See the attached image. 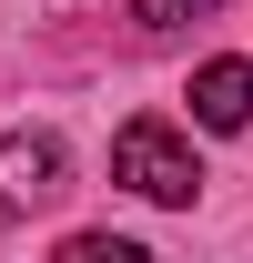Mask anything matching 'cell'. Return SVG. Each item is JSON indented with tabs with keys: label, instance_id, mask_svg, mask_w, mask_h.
<instances>
[{
	"label": "cell",
	"instance_id": "obj_3",
	"mask_svg": "<svg viewBox=\"0 0 253 263\" xmlns=\"http://www.w3.org/2000/svg\"><path fill=\"white\" fill-rule=\"evenodd\" d=\"M192 122L203 132H243L253 122V61H203L192 71Z\"/></svg>",
	"mask_w": 253,
	"mask_h": 263
},
{
	"label": "cell",
	"instance_id": "obj_2",
	"mask_svg": "<svg viewBox=\"0 0 253 263\" xmlns=\"http://www.w3.org/2000/svg\"><path fill=\"white\" fill-rule=\"evenodd\" d=\"M61 193H71L61 142H51V132H10V142H0V233L31 223V213H51Z\"/></svg>",
	"mask_w": 253,
	"mask_h": 263
},
{
	"label": "cell",
	"instance_id": "obj_4",
	"mask_svg": "<svg viewBox=\"0 0 253 263\" xmlns=\"http://www.w3.org/2000/svg\"><path fill=\"white\" fill-rule=\"evenodd\" d=\"M61 263H152V253H142L132 233H71V243H61Z\"/></svg>",
	"mask_w": 253,
	"mask_h": 263
},
{
	"label": "cell",
	"instance_id": "obj_5",
	"mask_svg": "<svg viewBox=\"0 0 253 263\" xmlns=\"http://www.w3.org/2000/svg\"><path fill=\"white\" fill-rule=\"evenodd\" d=\"M203 10H223V0H142V31H172V21H203Z\"/></svg>",
	"mask_w": 253,
	"mask_h": 263
},
{
	"label": "cell",
	"instance_id": "obj_1",
	"mask_svg": "<svg viewBox=\"0 0 253 263\" xmlns=\"http://www.w3.org/2000/svg\"><path fill=\"white\" fill-rule=\"evenodd\" d=\"M112 182H132L142 202H192L203 193V162H192V142L162 111H142V122H122V142H112Z\"/></svg>",
	"mask_w": 253,
	"mask_h": 263
}]
</instances>
